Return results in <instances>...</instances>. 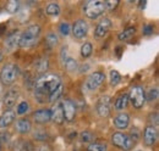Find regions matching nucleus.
Here are the masks:
<instances>
[{
    "label": "nucleus",
    "mask_w": 159,
    "mask_h": 151,
    "mask_svg": "<svg viewBox=\"0 0 159 151\" xmlns=\"http://www.w3.org/2000/svg\"><path fill=\"white\" fill-rule=\"evenodd\" d=\"M19 9H20V1H16V0H11L5 5V10L10 14L19 11Z\"/></svg>",
    "instance_id": "b1692460"
},
{
    "label": "nucleus",
    "mask_w": 159,
    "mask_h": 151,
    "mask_svg": "<svg viewBox=\"0 0 159 151\" xmlns=\"http://www.w3.org/2000/svg\"><path fill=\"white\" fill-rule=\"evenodd\" d=\"M127 102H129V94H126V93L121 94L119 97L116 99V101H115V110L121 111V110L126 109Z\"/></svg>",
    "instance_id": "412c9836"
},
{
    "label": "nucleus",
    "mask_w": 159,
    "mask_h": 151,
    "mask_svg": "<svg viewBox=\"0 0 159 151\" xmlns=\"http://www.w3.org/2000/svg\"><path fill=\"white\" fill-rule=\"evenodd\" d=\"M62 82L58 75L48 73L40 76L34 85V96L40 104L58 101L62 94Z\"/></svg>",
    "instance_id": "f257e3e1"
},
{
    "label": "nucleus",
    "mask_w": 159,
    "mask_h": 151,
    "mask_svg": "<svg viewBox=\"0 0 159 151\" xmlns=\"http://www.w3.org/2000/svg\"><path fill=\"white\" fill-rule=\"evenodd\" d=\"M131 135H132V138H131V140L135 143L137 139L139 138V129L137 128H134L132 131H131Z\"/></svg>",
    "instance_id": "e433bc0d"
},
{
    "label": "nucleus",
    "mask_w": 159,
    "mask_h": 151,
    "mask_svg": "<svg viewBox=\"0 0 159 151\" xmlns=\"http://www.w3.org/2000/svg\"><path fill=\"white\" fill-rule=\"evenodd\" d=\"M20 95V89L17 87H12L4 97V105L7 107V109H11L14 107V105L16 104V100Z\"/></svg>",
    "instance_id": "ddd939ff"
},
{
    "label": "nucleus",
    "mask_w": 159,
    "mask_h": 151,
    "mask_svg": "<svg viewBox=\"0 0 159 151\" xmlns=\"http://www.w3.org/2000/svg\"><path fill=\"white\" fill-rule=\"evenodd\" d=\"M111 143H113V145H115L116 148L124 151H129L134 148V141L131 140V138L120 132L114 133L111 135Z\"/></svg>",
    "instance_id": "39448f33"
},
{
    "label": "nucleus",
    "mask_w": 159,
    "mask_h": 151,
    "mask_svg": "<svg viewBox=\"0 0 159 151\" xmlns=\"http://www.w3.org/2000/svg\"><path fill=\"white\" fill-rule=\"evenodd\" d=\"M97 111L100 117H108L110 113V97L103 96L100 97L99 102L97 105Z\"/></svg>",
    "instance_id": "4468645a"
},
{
    "label": "nucleus",
    "mask_w": 159,
    "mask_h": 151,
    "mask_svg": "<svg viewBox=\"0 0 159 151\" xmlns=\"http://www.w3.org/2000/svg\"><path fill=\"white\" fill-rule=\"evenodd\" d=\"M120 82H121V76L118 71H110V84L113 87L118 85Z\"/></svg>",
    "instance_id": "c85d7f7f"
},
{
    "label": "nucleus",
    "mask_w": 159,
    "mask_h": 151,
    "mask_svg": "<svg viewBox=\"0 0 159 151\" xmlns=\"http://www.w3.org/2000/svg\"><path fill=\"white\" fill-rule=\"evenodd\" d=\"M33 68H34V71L37 72V73H39V75H45V72L48 71V68H49V61H48V58L47 57H40V58H37L36 61H34V63H33Z\"/></svg>",
    "instance_id": "a211bd4d"
},
{
    "label": "nucleus",
    "mask_w": 159,
    "mask_h": 151,
    "mask_svg": "<svg viewBox=\"0 0 159 151\" xmlns=\"http://www.w3.org/2000/svg\"><path fill=\"white\" fill-rule=\"evenodd\" d=\"M17 76H19V67L14 63H6L0 72V80L4 85H10L16 80Z\"/></svg>",
    "instance_id": "20e7f679"
},
{
    "label": "nucleus",
    "mask_w": 159,
    "mask_h": 151,
    "mask_svg": "<svg viewBox=\"0 0 159 151\" xmlns=\"http://www.w3.org/2000/svg\"><path fill=\"white\" fill-rule=\"evenodd\" d=\"M48 136H49L48 133L45 131H43V129H37L36 132L33 133V138L36 140H38V141H45L48 139Z\"/></svg>",
    "instance_id": "cd10ccee"
},
{
    "label": "nucleus",
    "mask_w": 159,
    "mask_h": 151,
    "mask_svg": "<svg viewBox=\"0 0 159 151\" xmlns=\"http://www.w3.org/2000/svg\"><path fill=\"white\" fill-rule=\"evenodd\" d=\"M104 79H105L104 73H102V72H93L92 75L87 78V80H86V83H84L86 90H88V92L97 90L100 85L103 84Z\"/></svg>",
    "instance_id": "0eeeda50"
},
{
    "label": "nucleus",
    "mask_w": 159,
    "mask_h": 151,
    "mask_svg": "<svg viewBox=\"0 0 159 151\" xmlns=\"http://www.w3.org/2000/svg\"><path fill=\"white\" fill-rule=\"evenodd\" d=\"M153 33V26L152 24H147V26H144V28H143V34H152Z\"/></svg>",
    "instance_id": "4c0bfd02"
},
{
    "label": "nucleus",
    "mask_w": 159,
    "mask_h": 151,
    "mask_svg": "<svg viewBox=\"0 0 159 151\" xmlns=\"http://www.w3.org/2000/svg\"><path fill=\"white\" fill-rule=\"evenodd\" d=\"M135 32H136L135 27H130V28H126L125 31H122L121 33H119V36H118V38H119V40H121V41L129 40V39H131V38L134 37Z\"/></svg>",
    "instance_id": "4be33fe9"
},
{
    "label": "nucleus",
    "mask_w": 159,
    "mask_h": 151,
    "mask_svg": "<svg viewBox=\"0 0 159 151\" xmlns=\"http://www.w3.org/2000/svg\"><path fill=\"white\" fill-rule=\"evenodd\" d=\"M92 50H93L92 44H91V43H84V44L81 46V55H82V57H84V58L89 57L91 54H92Z\"/></svg>",
    "instance_id": "a878e982"
},
{
    "label": "nucleus",
    "mask_w": 159,
    "mask_h": 151,
    "mask_svg": "<svg viewBox=\"0 0 159 151\" xmlns=\"http://www.w3.org/2000/svg\"><path fill=\"white\" fill-rule=\"evenodd\" d=\"M129 123H130V117L126 113H120V114H118L114 118V126L118 129H125V128H127Z\"/></svg>",
    "instance_id": "6ab92c4d"
},
{
    "label": "nucleus",
    "mask_w": 159,
    "mask_h": 151,
    "mask_svg": "<svg viewBox=\"0 0 159 151\" xmlns=\"http://www.w3.org/2000/svg\"><path fill=\"white\" fill-rule=\"evenodd\" d=\"M88 151H107V145L94 143V144H91L88 146Z\"/></svg>",
    "instance_id": "2f4dec72"
},
{
    "label": "nucleus",
    "mask_w": 159,
    "mask_h": 151,
    "mask_svg": "<svg viewBox=\"0 0 159 151\" xmlns=\"http://www.w3.org/2000/svg\"><path fill=\"white\" fill-rule=\"evenodd\" d=\"M28 109H30L28 102H27V101H22V102H20V104H19L16 112L19 113V114H23V113H26L27 111H28Z\"/></svg>",
    "instance_id": "473e14b6"
},
{
    "label": "nucleus",
    "mask_w": 159,
    "mask_h": 151,
    "mask_svg": "<svg viewBox=\"0 0 159 151\" xmlns=\"http://www.w3.org/2000/svg\"><path fill=\"white\" fill-rule=\"evenodd\" d=\"M129 100H131V104L134 105L135 109H141L146 102V94H144L143 88L139 85L134 87L130 92Z\"/></svg>",
    "instance_id": "423d86ee"
},
{
    "label": "nucleus",
    "mask_w": 159,
    "mask_h": 151,
    "mask_svg": "<svg viewBox=\"0 0 159 151\" xmlns=\"http://www.w3.org/2000/svg\"><path fill=\"white\" fill-rule=\"evenodd\" d=\"M88 33V24L84 19H77L72 27V34L77 39H82L87 36Z\"/></svg>",
    "instance_id": "9d476101"
},
{
    "label": "nucleus",
    "mask_w": 159,
    "mask_h": 151,
    "mask_svg": "<svg viewBox=\"0 0 159 151\" xmlns=\"http://www.w3.org/2000/svg\"><path fill=\"white\" fill-rule=\"evenodd\" d=\"M47 14L48 15H52V16H57L60 14V7L58 4H49L47 6Z\"/></svg>",
    "instance_id": "bb28decb"
},
{
    "label": "nucleus",
    "mask_w": 159,
    "mask_h": 151,
    "mask_svg": "<svg viewBox=\"0 0 159 151\" xmlns=\"http://www.w3.org/2000/svg\"><path fill=\"white\" fill-rule=\"evenodd\" d=\"M52 112V119L58 123V124H62L64 121H65V117H64V110H62V101H57L55 105L53 106V109L50 110Z\"/></svg>",
    "instance_id": "f8f14e48"
},
{
    "label": "nucleus",
    "mask_w": 159,
    "mask_h": 151,
    "mask_svg": "<svg viewBox=\"0 0 159 151\" xmlns=\"http://www.w3.org/2000/svg\"><path fill=\"white\" fill-rule=\"evenodd\" d=\"M16 118V113L12 110H7L2 113V116L0 117V128H7L11 123H14Z\"/></svg>",
    "instance_id": "f3484780"
},
{
    "label": "nucleus",
    "mask_w": 159,
    "mask_h": 151,
    "mask_svg": "<svg viewBox=\"0 0 159 151\" xmlns=\"http://www.w3.org/2000/svg\"><path fill=\"white\" fill-rule=\"evenodd\" d=\"M64 66L69 72H74L77 70V61L72 57H66L64 58Z\"/></svg>",
    "instance_id": "5701e85b"
},
{
    "label": "nucleus",
    "mask_w": 159,
    "mask_h": 151,
    "mask_svg": "<svg viewBox=\"0 0 159 151\" xmlns=\"http://www.w3.org/2000/svg\"><path fill=\"white\" fill-rule=\"evenodd\" d=\"M80 138H81V140H82L83 143H92V141L94 140V135L91 132H88V131H84V132L81 133Z\"/></svg>",
    "instance_id": "c756f323"
},
{
    "label": "nucleus",
    "mask_w": 159,
    "mask_h": 151,
    "mask_svg": "<svg viewBox=\"0 0 159 151\" xmlns=\"http://www.w3.org/2000/svg\"><path fill=\"white\" fill-rule=\"evenodd\" d=\"M146 99L149 100V101H154V100H157V99H158V89H157V88H152V89H149V92H148V94H147V96H146Z\"/></svg>",
    "instance_id": "72a5a7b5"
},
{
    "label": "nucleus",
    "mask_w": 159,
    "mask_h": 151,
    "mask_svg": "<svg viewBox=\"0 0 159 151\" xmlns=\"http://www.w3.org/2000/svg\"><path fill=\"white\" fill-rule=\"evenodd\" d=\"M33 119H34V122H37L39 124H45L52 119V112L48 109L37 110L36 112H33Z\"/></svg>",
    "instance_id": "2eb2a0df"
},
{
    "label": "nucleus",
    "mask_w": 159,
    "mask_h": 151,
    "mask_svg": "<svg viewBox=\"0 0 159 151\" xmlns=\"http://www.w3.org/2000/svg\"><path fill=\"white\" fill-rule=\"evenodd\" d=\"M110 28H111V21L109 19H103L97 24L94 34L97 38H103L104 36H107V33L109 32Z\"/></svg>",
    "instance_id": "dca6fc26"
},
{
    "label": "nucleus",
    "mask_w": 159,
    "mask_h": 151,
    "mask_svg": "<svg viewBox=\"0 0 159 151\" xmlns=\"http://www.w3.org/2000/svg\"><path fill=\"white\" fill-rule=\"evenodd\" d=\"M20 37H21V32L20 31H14L11 34H9L5 41H4V46H5V50L7 53H12L14 50H16L20 45Z\"/></svg>",
    "instance_id": "6e6552de"
},
{
    "label": "nucleus",
    "mask_w": 159,
    "mask_h": 151,
    "mask_svg": "<svg viewBox=\"0 0 159 151\" xmlns=\"http://www.w3.org/2000/svg\"><path fill=\"white\" fill-rule=\"evenodd\" d=\"M45 43H47V45H48L49 49L55 48L57 44H58V37H57V34H55V33H49V34L47 36Z\"/></svg>",
    "instance_id": "393cba45"
},
{
    "label": "nucleus",
    "mask_w": 159,
    "mask_h": 151,
    "mask_svg": "<svg viewBox=\"0 0 159 151\" xmlns=\"http://www.w3.org/2000/svg\"><path fill=\"white\" fill-rule=\"evenodd\" d=\"M15 128H16V131L20 133V134H27V133L31 131L32 124H31V122L28 119L21 118V119H19L16 122V127Z\"/></svg>",
    "instance_id": "aec40b11"
},
{
    "label": "nucleus",
    "mask_w": 159,
    "mask_h": 151,
    "mask_svg": "<svg viewBox=\"0 0 159 151\" xmlns=\"http://www.w3.org/2000/svg\"><path fill=\"white\" fill-rule=\"evenodd\" d=\"M19 151H33V145L30 141H21L19 145Z\"/></svg>",
    "instance_id": "f704fd0d"
},
{
    "label": "nucleus",
    "mask_w": 159,
    "mask_h": 151,
    "mask_svg": "<svg viewBox=\"0 0 159 151\" xmlns=\"http://www.w3.org/2000/svg\"><path fill=\"white\" fill-rule=\"evenodd\" d=\"M38 151H53V149L50 145H42V146H39Z\"/></svg>",
    "instance_id": "58836bf2"
},
{
    "label": "nucleus",
    "mask_w": 159,
    "mask_h": 151,
    "mask_svg": "<svg viewBox=\"0 0 159 151\" xmlns=\"http://www.w3.org/2000/svg\"><path fill=\"white\" fill-rule=\"evenodd\" d=\"M40 34V27L38 24H31L28 26L22 33L20 37V45L21 48H31L33 46Z\"/></svg>",
    "instance_id": "f03ea898"
},
{
    "label": "nucleus",
    "mask_w": 159,
    "mask_h": 151,
    "mask_svg": "<svg viewBox=\"0 0 159 151\" xmlns=\"http://www.w3.org/2000/svg\"><path fill=\"white\" fill-rule=\"evenodd\" d=\"M0 151H1V141H0Z\"/></svg>",
    "instance_id": "a19ab883"
},
{
    "label": "nucleus",
    "mask_w": 159,
    "mask_h": 151,
    "mask_svg": "<svg viewBox=\"0 0 159 151\" xmlns=\"http://www.w3.org/2000/svg\"><path fill=\"white\" fill-rule=\"evenodd\" d=\"M82 9H83L84 15L88 19H94L104 14V11H105V4H104V1H100V0H89V1L84 2V5H83Z\"/></svg>",
    "instance_id": "7ed1b4c3"
},
{
    "label": "nucleus",
    "mask_w": 159,
    "mask_h": 151,
    "mask_svg": "<svg viewBox=\"0 0 159 151\" xmlns=\"http://www.w3.org/2000/svg\"><path fill=\"white\" fill-rule=\"evenodd\" d=\"M1 60H2V53L0 51V62H1Z\"/></svg>",
    "instance_id": "ea45409f"
},
{
    "label": "nucleus",
    "mask_w": 159,
    "mask_h": 151,
    "mask_svg": "<svg viewBox=\"0 0 159 151\" xmlns=\"http://www.w3.org/2000/svg\"><path fill=\"white\" fill-rule=\"evenodd\" d=\"M158 139V131L154 126H148L146 127L144 133H143V140H144V144L147 146H153L156 144Z\"/></svg>",
    "instance_id": "1a4fd4ad"
},
{
    "label": "nucleus",
    "mask_w": 159,
    "mask_h": 151,
    "mask_svg": "<svg viewBox=\"0 0 159 151\" xmlns=\"http://www.w3.org/2000/svg\"><path fill=\"white\" fill-rule=\"evenodd\" d=\"M62 110H64V117L67 122L74 121V118L76 116V106L71 100H69V99L62 100Z\"/></svg>",
    "instance_id": "9b49d317"
},
{
    "label": "nucleus",
    "mask_w": 159,
    "mask_h": 151,
    "mask_svg": "<svg viewBox=\"0 0 159 151\" xmlns=\"http://www.w3.org/2000/svg\"><path fill=\"white\" fill-rule=\"evenodd\" d=\"M105 10H109V11H113L118 5H119V1L118 0H109V1H105Z\"/></svg>",
    "instance_id": "c9c22d12"
},
{
    "label": "nucleus",
    "mask_w": 159,
    "mask_h": 151,
    "mask_svg": "<svg viewBox=\"0 0 159 151\" xmlns=\"http://www.w3.org/2000/svg\"><path fill=\"white\" fill-rule=\"evenodd\" d=\"M59 31L62 36H69L70 32H71V27L67 22H61L59 26Z\"/></svg>",
    "instance_id": "7c9ffc66"
}]
</instances>
